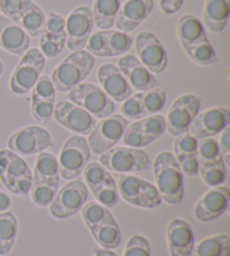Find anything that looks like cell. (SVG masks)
<instances>
[{
    "instance_id": "cell-24",
    "label": "cell",
    "mask_w": 230,
    "mask_h": 256,
    "mask_svg": "<svg viewBox=\"0 0 230 256\" xmlns=\"http://www.w3.org/2000/svg\"><path fill=\"white\" fill-rule=\"evenodd\" d=\"M33 184H48L55 186L60 184V170L58 158L50 152H40L36 158Z\"/></svg>"
},
{
    "instance_id": "cell-5",
    "label": "cell",
    "mask_w": 230,
    "mask_h": 256,
    "mask_svg": "<svg viewBox=\"0 0 230 256\" xmlns=\"http://www.w3.org/2000/svg\"><path fill=\"white\" fill-rule=\"evenodd\" d=\"M91 150L88 140L81 135H71L63 144L58 158L60 176L64 180H74L89 163Z\"/></svg>"
},
{
    "instance_id": "cell-6",
    "label": "cell",
    "mask_w": 230,
    "mask_h": 256,
    "mask_svg": "<svg viewBox=\"0 0 230 256\" xmlns=\"http://www.w3.org/2000/svg\"><path fill=\"white\" fill-rule=\"evenodd\" d=\"M68 102L86 109L94 118H102L112 115L116 110L114 102L100 88L89 82H82L68 92Z\"/></svg>"
},
{
    "instance_id": "cell-35",
    "label": "cell",
    "mask_w": 230,
    "mask_h": 256,
    "mask_svg": "<svg viewBox=\"0 0 230 256\" xmlns=\"http://www.w3.org/2000/svg\"><path fill=\"white\" fill-rule=\"evenodd\" d=\"M80 212L82 219H84V222L86 227H88L90 232H94L110 214L108 208H106L104 206L99 204L98 201L86 202Z\"/></svg>"
},
{
    "instance_id": "cell-17",
    "label": "cell",
    "mask_w": 230,
    "mask_h": 256,
    "mask_svg": "<svg viewBox=\"0 0 230 256\" xmlns=\"http://www.w3.org/2000/svg\"><path fill=\"white\" fill-rule=\"evenodd\" d=\"M230 200V192L227 186H219L211 188L198 200L193 209L196 220L209 222L219 218L227 212Z\"/></svg>"
},
{
    "instance_id": "cell-37",
    "label": "cell",
    "mask_w": 230,
    "mask_h": 256,
    "mask_svg": "<svg viewBox=\"0 0 230 256\" xmlns=\"http://www.w3.org/2000/svg\"><path fill=\"white\" fill-rule=\"evenodd\" d=\"M35 2L33 0H0V12L16 24H20L22 16Z\"/></svg>"
},
{
    "instance_id": "cell-21",
    "label": "cell",
    "mask_w": 230,
    "mask_h": 256,
    "mask_svg": "<svg viewBox=\"0 0 230 256\" xmlns=\"http://www.w3.org/2000/svg\"><path fill=\"white\" fill-rule=\"evenodd\" d=\"M166 242L171 256H190L194 248L191 226L181 218H172L166 228Z\"/></svg>"
},
{
    "instance_id": "cell-56",
    "label": "cell",
    "mask_w": 230,
    "mask_h": 256,
    "mask_svg": "<svg viewBox=\"0 0 230 256\" xmlns=\"http://www.w3.org/2000/svg\"><path fill=\"white\" fill-rule=\"evenodd\" d=\"M2 72H4V63L2 60H0V76H2Z\"/></svg>"
},
{
    "instance_id": "cell-39",
    "label": "cell",
    "mask_w": 230,
    "mask_h": 256,
    "mask_svg": "<svg viewBox=\"0 0 230 256\" xmlns=\"http://www.w3.org/2000/svg\"><path fill=\"white\" fill-rule=\"evenodd\" d=\"M196 155L200 163H212L222 160L218 140H214V137L199 140Z\"/></svg>"
},
{
    "instance_id": "cell-32",
    "label": "cell",
    "mask_w": 230,
    "mask_h": 256,
    "mask_svg": "<svg viewBox=\"0 0 230 256\" xmlns=\"http://www.w3.org/2000/svg\"><path fill=\"white\" fill-rule=\"evenodd\" d=\"M138 130L142 132L146 138H148L152 143L162 137L165 132H166V122L165 117L155 114V115L146 116L140 120L134 122Z\"/></svg>"
},
{
    "instance_id": "cell-20",
    "label": "cell",
    "mask_w": 230,
    "mask_h": 256,
    "mask_svg": "<svg viewBox=\"0 0 230 256\" xmlns=\"http://www.w3.org/2000/svg\"><path fill=\"white\" fill-rule=\"evenodd\" d=\"M154 9L153 0H126L122 4L114 22L117 30L130 33L148 17Z\"/></svg>"
},
{
    "instance_id": "cell-50",
    "label": "cell",
    "mask_w": 230,
    "mask_h": 256,
    "mask_svg": "<svg viewBox=\"0 0 230 256\" xmlns=\"http://www.w3.org/2000/svg\"><path fill=\"white\" fill-rule=\"evenodd\" d=\"M122 143L126 146H130V148H142L145 146L152 144V142L146 138V137L142 134V132L138 130L135 122L128 125L125 132H124L122 136Z\"/></svg>"
},
{
    "instance_id": "cell-38",
    "label": "cell",
    "mask_w": 230,
    "mask_h": 256,
    "mask_svg": "<svg viewBox=\"0 0 230 256\" xmlns=\"http://www.w3.org/2000/svg\"><path fill=\"white\" fill-rule=\"evenodd\" d=\"M166 102V94L158 86L142 92V106L146 116L155 115L162 110Z\"/></svg>"
},
{
    "instance_id": "cell-13",
    "label": "cell",
    "mask_w": 230,
    "mask_h": 256,
    "mask_svg": "<svg viewBox=\"0 0 230 256\" xmlns=\"http://www.w3.org/2000/svg\"><path fill=\"white\" fill-rule=\"evenodd\" d=\"M94 28L91 8L79 6L68 14L66 20V45L70 51L84 50L89 36Z\"/></svg>"
},
{
    "instance_id": "cell-22",
    "label": "cell",
    "mask_w": 230,
    "mask_h": 256,
    "mask_svg": "<svg viewBox=\"0 0 230 256\" xmlns=\"http://www.w3.org/2000/svg\"><path fill=\"white\" fill-rule=\"evenodd\" d=\"M30 40L22 27L0 14V48L14 56H22L30 48Z\"/></svg>"
},
{
    "instance_id": "cell-44",
    "label": "cell",
    "mask_w": 230,
    "mask_h": 256,
    "mask_svg": "<svg viewBox=\"0 0 230 256\" xmlns=\"http://www.w3.org/2000/svg\"><path fill=\"white\" fill-rule=\"evenodd\" d=\"M56 98V89L48 76H40L32 89V99L54 102Z\"/></svg>"
},
{
    "instance_id": "cell-40",
    "label": "cell",
    "mask_w": 230,
    "mask_h": 256,
    "mask_svg": "<svg viewBox=\"0 0 230 256\" xmlns=\"http://www.w3.org/2000/svg\"><path fill=\"white\" fill-rule=\"evenodd\" d=\"M122 117L130 120H140L146 117V112L142 106V92L130 94L126 100H124L120 107Z\"/></svg>"
},
{
    "instance_id": "cell-7",
    "label": "cell",
    "mask_w": 230,
    "mask_h": 256,
    "mask_svg": "<svg viewBox=\"0 0 230 256\" xmlns=\"http://www.w3.org/2000/svg\"><path fill=\"white\" fill-rule=\"evenodd\" d=\"M100 164L108 171L134 173L147 170L150 166V161L144 150L118 146L101 154Z\"/></svg>"
},
{
    "instance_id": "cell-42",
    "label": "cell",
    "mask_w": 230,
    "mask_h": 256,
    "mask_svg": "<svg viewBox=\"0 0 230 256\" xmlns=\"http://www.w3.org/2000/svg\"><path fill=\"white\" fill-rule=\"evenodd\" d=\"M92 194H94L96 200L99 204L104 206L106 208H112L118 204L119 194L114 179L106 182L104 184L99 186L98 189L92 191Z\"/></svg>"
},
{
    "instance_id": "cell-2",
    "label": "cell",
    "mask_w": 230,
    "mask_h": 256,
    "mask_svg": "<svg viewBox=\"0 0 230 256\" xmlns=\"http://www.w3.org/2000/svg\"><path fill=\"white\" fill-rule=\"evenodd\" d=\"M94 66V56L84 50L73 51L63 58L50 76L56 91L68 92L84 82Z\"/></svg>"
},
{
    "instance_id": "cell-16",
    "label": "cell",
    "mask_w": 230,
    "mask_h": 256,
    "mask_svg": "<svg viewBox=\"0 0 230 256\" xmlns=\"http://www.w3.org/2000/svg\"><path fill=\"white\" fill-rule=\"evenodd\" d=\"M230 126V112L226 107H214L198 114L188 132L198 140L214 137Z\"/></svg>"
},
{
    "instance_id": "cell-41",
    "label": "cell",
    "mask_w": 230,
    "mask_h": 256,
    "mask_svg": "<svg viewBox=\"0 0 230 256\" xmlns=\"http://www.w3.org/2000/svg\"><path fill=\"white\" fill-rule=\"evenodd\" d=\"M58 186L48 184H33L28 194L30 199L38 207H48L52 202L55 194H58Z\"/></svg>"
},
{
    "instance_id": "cell-15",
    "label": "cell",
    "mask_w": 230,
    "mask_h": 256,
    "mask_svg": "<svg viewBox=\"0 0 230 256\" xmlns=\"http://www.w3.org/2000/svg\"><path fill=\"white\" fill-rule=\"evenodd\" d=\"M53 117L60 125L81 136L89 135L96 124V118L68 100L55 102Z\"/></svg>"
},
{
    "instance_id": "cell-54",
    "label": "cell",
    "mask_w": 230,
    "mask_h": 256,
    "mask_svg": "<svg viewBox=\"0 0 230 256\" xmlns=\"http://www.w3.org/2000/svg\"><path fill=\"white\" fill-rule=\"evenodd\" d=\"M12 207V199L6 192L0 191V214L8 212Z\"/></svg>"
},
{
    "instance_id": "cell-14",
    "label": "cell",
    "mask_w": 230,
    "mask_h": 256,
    "mask_svg": "<svg viewBox=\"0 0 230 256\" xmlns=\"http://www.w3.org/2000/svg\"><path fill=\"white\" fill-rule=\"evenodd\" d=\"M135 48L140 60L154 74H160L168 66V56L163 43L158 36L148 30H142L136 36Z\"/></svg>"
},
{
    "instance_id": "cell-47",
    "label": "cell",
    "mask_w": 230,
    "mask_h": 256,
    "mask_svg": "<svg viewBox=\"0 0 230 256\" xmlns=\"http://www.w3.org/2000/svg\"><path fill=\"white\" fill-rule=\"evenodd\" d=\"M122 256H150V245L144 236L135 234L128 238Z\"/></svg>"
},
{
    "instance_id": "cell-27",
    "label": "cell",
    "mask_w": 230,
    "mask_h": 256,
    "mask_svg": "<svg viewBox=\"0 0 230 256\" xmlns=\"http://www.w3.org/2000/svg\"><path fill=\"white\" fill-rule=\"evenodd\" d=\"M122 6V0H94L92 7L94 26L101 30L112 28Z\"/></svg>"
},
{
    "instance_id": "cell-19",
    "label": "cell",
    "mask_w": 230,
    "mask_h": 256,
    "mask_svg": "<svg viewBox=\"0 0 230 256\" xmlns=\"http://www.w3.org/2000/svg\"><path fill=\"white\" fill-rule=\"evenodd\" d=\"M96 79L100 84V88L114 102H122L132 94V86L119 68L112 63L101 64L96 71Z\"/></svg>"
},
{
    "instance_id": "cell-33",
    "label": "cell",
    "mask_w": 230,
    "mask_h": 256,
    "mask_svg": "<svg viewBox=\"0 0 230 256\" xmlns=\"http://www.w3.org/2000/svg\"><path fill=\"white\" fill-rule=\"evenodd\" d=\"M226 168L224 160L212 163H200L199 173L201 180L211 188L222 186L226 180Z\"/></svg>"
},
{
    "instance_id": "cell-28",
    "label": "cell",
    "mask_w": 230,
    "mask_h": 256,
    "mask_svg": "<svg viewBox=\"0 0 230 256\" xmlns=\"http://www.w3.org/2000/svg\"><path fill=\"white\" fill-rule=\"evenodd\" d=\"M230 236L228 234H216L206 237L194 245L190 256H229Z\"/></svg>"
},
{
    "instance_id": "cell-18",
    "label": "cell",
    "mask_w": 230,
    "mask_h": 256,
    "mask_svg": "<svg viewBox=\"0 0 230 256\" xmlns=\"http://www.w3.org/2000/svg\"><path fill=\"white\" fill-rule=\"evenodd\" d=\"M119 70L122 72L132 89L145 92L160 86L158 78L138 58L130 54H124L118 61Z\"/></svg>"
},
{
    "instance_id": "cell-9",
    "label": "cell",
    "mask_w": 230,
    "mask_h": 256,
    "mask_svg": "<svg viewBox=\"0 0 230 256\" xmlns=\"http://www.w3.org/2000/svg\"><path fill=\"white\" fill-rule=\"evenodd\" d=\"M117 188L122 198L136 207L155 209L162 204V198L158 188L150 182L138 176H120Z\"/></svg>"
},
{
    "instance_id": "cell-1",
    "label": "cell",
    "mask_w": 230,
    "mask_h": 256,
    "mask_svg": "<svg viewBox=\"0 0 230 256\" xmlns=\"http://www.w3.org/2000/svg\"><path fill=\"white\" fill-rule=\"evenodd\" d=\"M153 171L156 188L162 201L168 204H180L184 196L183 174L176 155L160 152L154 160Z\"/></svg>"
},
{
    "instance_id": "cell-55",
    "label": "cell",
    "mask_w": 230,
    "mask_h": 256,
    "mask_svg": "<svg viewBox=\"0 0 230 256\" xmlns=\"http://www.w3.org/2000/svg\"><path fill=\"white\" fill-rule=\"evenodd\" d=\"M94 256H118L116 253L112 250H106V248H96L94 250Z\"/></svg>"
},
{
    "instance_id": "cell-48",
    "label": "cell",
    "mask_w": 230,
    "mask_h": 256,
    "mask_svg": "<svg viewBox=\"0 0 230 256\" xmlns=\"http://www.w3.org/2000/svg\"><path fill=\"white\" fill-rule=\"evenodd\" d=\"M66 48V38H48L44 34L40 36V51L45 58H55L63 52Z\"/></svg>"
},
{
    "instance_id": "cell-43",
    "label": "cell",
    "mask_w": 230,
    "mask_h": 256,
    "mask_svg": "<svg viewBox=\"0 0 230 256\" xmlns=\"http://www.w3.org/2000/svg\"><path fill=\"white\" fill-rule=\"evenodd\" d=\"M42 34L48 36V38H66V18L58 12H48L46 16V22Z\"/></svg>"
},
{
    "instance_id": "cell-25",
    "label": "cell",
    "mask_w": 230,
    "mask_h": 256,
    "mask_svg": "<svg viewBox=\"0 0 230 256\" xmlns=\"http://www.w3.org/2000/svg\"><path fill=\"white\" fill-rule=\"evenodd\" d=\"M176 34L182 48L208 38L202 22L191 14H186L180 17L176 25Z\"/></svg>"
},
{
    "instance_id": "cell-31",
    "label": "cell",
    "mask_w": 230,
    "mask_h": 256,
    "mask_svg": "<svg viewBox=\"0 0 230 256\" xmlns=\"http://www.w3.org/2000/svg\"><path fill=\"white\" fill-rule=\"evenodd\" d=\"M184 52L190 60L201 66H208L211 64L217 63L218 56L212 44L206 38L201 42L193 44L191 46L184 48Z\"/></svg>"
},
{
    "instance_id": "cell-34",
    "label": "cell",
    "mask_w": 230,
    "mask_h": 256,
    "mask_svg": "<svg viewBox=\"0 0 230 256\" xmlns=\"http://www.w3.org/2000/svg\"><path fill=\"white\" fill-rule=\"evenodd\" d=\"M107 32V46L108 58L122 56L130 51L134 38L132 35L120 30H106Z\"/></svg>"
},
{
    "instance_id": "cell-8",
    "label": "cell",
    "mask_w": 230,
    "mask_h": 256,
    "mask_svg": "<svg viewBox=\"0 0 230 256\" xmlns=\"http://www.w3.org/2000/svg\"><path fill=\"white\" fill-rule=\"evenodd\" d=\"M130 122L119 114H112L96 122L94 130L88 135L90 150L101 155L116 146L122 140Z\"/></svg>"
},
{
    "instance_id": "cell-53",
    "label": "cell",
    "mask_w": 230,
    "mask_h": 256,
    "mask_svg": "<svg viewBox=\"0 0 230 256\" xmlns=\"http://www.w3.org/2000/svg\"><path fill=\"white\" fill-rule=\"evenodd\" d=\"M184 0H158L160 8L165 15H174L182 8Z\"/></svg>"
},
{
    "instance_id": "cell-10",
    "label": "cell",
    "mask_w": 230,
    "mask_h": 256,
    "mask_svg": "<svg viewBox=\"0 0 230 256\" xmlns=\"http://www.w3.org/2000/svg\"><path fill=\"white\" fill-rule=\"evenodd\" d=\"M88 200L86 184L81 180H72L64 184L50 204V212L55 219L64 220L74 216Z\"/></svg>"
},
{
    "instance_id": "cell-26",
    "label": "cell",
    "mask_w": 230,
    "mask_h": 256,
    "mask_svg": "<svg viewBox=\"0 0 230 256\" xmlns=\"http://www.w3.org/2000/svg\"><path fill=\"white\" fill-rule=\"evenodd\" d=\"M91 234L96 243L106 250L117 248L122 243L120 228L112 212Z\"/></svg>"
},
{
    "instance_id": "cell-3",
    "label": "cell",
    "mask_w": 230,
    "mask_h": 256,
    "mask_svg": "<svg viewBox=\"0 0 230 256\" xmlns=\"http://www.w3.org/2000/svg\"><path fill=\"white\" fill-rule=\"evenodd\" d=\"M0 181L17 196H25L33 184V172L20 155L8 148L0 150Z\"/></svg>"
},
{
    "instance_id": "cell-30",
    "label": "cell",
    "mask_w": 230,
    "mask_h": 256,
    "mask_svg": "<svg viewBox=\"0 0 230 256\" xmlns=\"http://www.w3.org/2000/svg\"><path fill=\"white\" fill-rule=\"evenodd\" d=\"M46 22V15L42 10V8L34 4L25 12L20 20V25L24 30L27 35L33 38H40L44 32Z\"/></svg>"
},
{
    "instance_id": "cell-46",
    "label": "cell",
    "mask_w": 230,
    "mask_h": 256,
    "mask_svg": "<svg viewBox=\"0 0 230 256\" xmlns=\"http://www.w3.org/2000/svg\"><path fill=\"white\" fill-rule=\"evenodd\" d=\"M86 52L91 56L98 58H108V46H107V32L99 30L91 34L86 45Z\"/></svg>"
},
{
    "instance_id": "cell-51",
    "label": "cell",
    "mask_w": 230,
    "mask_h": 256,
    "mask_svg": "<svg viewBox=\"0 0 230 256\" xmlns=\"http://www.w3.org/2000/svg\"><path fill=\"white\" fill-rule=\"evenodd\" d=\"M176 158L178 160V166H180L183 176H194L199 173L200 162L196 154L178 155V156H176Z\"/></svg>"
},
{
    "instance_id": "cell-11",
    "label": "cell",
    "mask_w": 230,
    "mask_h": 256,
    "mask_svg": "<svg viewBox=\"0 0 230 256\" xmlns=\"http://www.w3.org/2000/svg\"><path fill=\"white\" fill-rule=\"evenodd\" d=\"M8 150L20 156L40 154L54 146V140L48 130L42 126L30 125L20 128L9 136Z\"/></svg>"
},
{
    "instance_id": "cell-45",
    "label": "cell",
    "mask_w": 230,
    "mask_h": 256,
    "mask_svg": "<svg viewBox=\"0 0 230 256\" xmlns=\"http://www.w3.org/2000/svg\"><path fill=\"white\" fill-rule=\"evenodd\" d=\"M54 102H45V100L30 99V112L34 120L40 124L45 125L53 118Z\"/></svg>"
},
{
    "instance_id": "cell-29",
    "label": "cell",
    "mask_w": 230,
    "mask_h": 256,
    "mask_svg": "<svg viewBox=\"0 0 230 256\" xmlns=\"http://www.w3.org/2000/svg\"><path fill=\"white\" fill-rule=\"evenodd\" d=\"M18 234L17 217L12 212L0 214V256L10 252Z\"/></svg>"
},
{
    "instance_id": "cell-52",
    "label": "cell",
    "mask_w": 230,
    "mask_h": 256,
    "mask_svg": "<svg viewBox=\"0 0 230 256\" xmlns=\"http://www.w3.org/2000/svg\"><path fill=\"white\" fill-rule=\"evenodd\" d=\"M219 140V148L220 152L222 155L224 163L226 166H230V126L227 127L226 130H224L222 132Z\"/></svg>"
},
{
    "instance_id": "cell-23",
    "label": "cell",
    "mask_w": 230,
    "mask_h": 256,
    "mask_svg": "<svg viewBox=\"0 0 230 256\" xmlns=\"http://www.w3.org/2000/svg\"><path fill=\"white\" fill-rule=\"evenodd\" d=\"M230 14V0H206L204 8V25L211 33L222 34Z\"/></svg>"
},
{
    "instance_id": "cell-12",
    "label": "cell",
    "mask_w": 230,
    "mask_h": 256,
    "mask_svg": "<svg viewBox=\"0 0 230 256\" xmlns=\"http://www.w3.org/2000/svg\"><path fill=\"white\" fill-rule=\"evenodd\" d=\"M201 100L193 94H183L174 100L168 109L166 122V130L171 136L176 137L188 132L192 122L199 114Z\"/></svg>"
},
{
    "instance_id": "cell-4",
    "label": "cell",
    "mask_w": 230,
    "mask_h": 256,
    "mask_svg": "<svg viewBox=\"0 0 230 256\" xmlns=\"http://www.w3.org/2000/svg\"><path fill=\"white\" fill-rule=\"evenodd\" d=\"M45 62V56L38 48L27 50L9 79V88L12 92L16 96H24L32 91L42 76Z\"/></svg>"
},
{
    "instance_id": "cell-49",
    "label": "cell",
    "mask_w": 230,
    "mask_h": 256,
    "mask_svg": "<svg viewBox=\"0 0 230 256\" xmlns=\"http://www.w3.org/2000/svg\"><path fill=\"white\" fill-rule=\"evenodd\" d=\"M198 143H199V140L188 132L176 136V140H174L173 144L174 155L178 156V155L196 154Z\"/></svg>"
},
{
    "instance_id": "cell-36",
    "label": "cell",
    "mask_w": 230,
    "mask_h": 256,
    "mask_svg": "<svg viewBox=\"0 0 230 256\" xmlns=\"http://www.w3.org/2000/svg\"><path fill=\"white\" fill-rule=\"evenodd\" d=\"M84 174L86 186H89L91 192L98 189L99 186L104 184L106 182L114 179V176L110 174L107 168L98 162H90L86 164L84 170Z\"/></svg>"
}]
</instances>
